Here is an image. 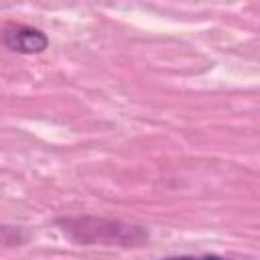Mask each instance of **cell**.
Listing matches in <instances>:
<instances>
[{
	"label": "cell",
	"instance_id": "6da1fadb",
	"mask_svg": "<svg viewBox=\"0 0 260 260\" xmlns=\"http://www.w3.org/2000/svg\"><path fill=\"white\" fill-rule=\"evenodd\" d=\"M61 230L71 240L85 246H142L148 232L142 225H132L102 217H67L61 219Z\"/></svg>",
	"mask_w": 260,
	"mask_h": 260
},
{
	"label": "cell",
	"instance_id": "7a4b0ae2",
	"mask_svg": "<svg viewBox=\"0 0 260 260\" xmlns=\"http://www.w3.org/2000/svg\"><path fill=\"white\" fill-rule=\"evenodd\" d=\"M0 43L12 53L39 55V53L47 51L49 37L41 28H35V26H28V24L8 22L0 28Z\"/></svg>",
	"mask_w": 260,
	"mask_h": 260
}]
</instances>
